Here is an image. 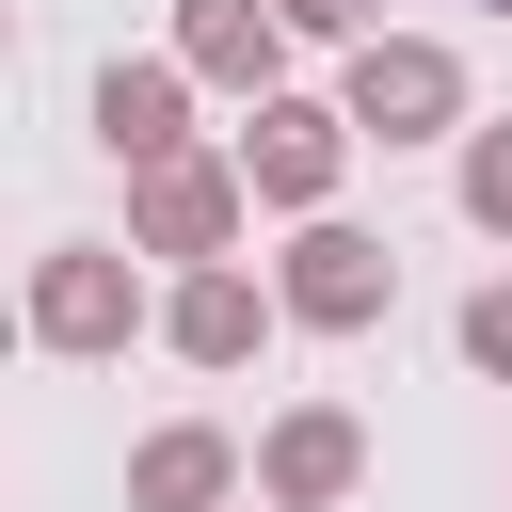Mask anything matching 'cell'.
I'll return each instance as SVG.
<instances>
[{"label":"cell","instance_id":"obj_1","mask_svg":"<svg viewBox=\"0 0 512 512\" xmlns=\"http://www.w3.org/2000/svg\"><path fill=\"white\" fill-rule=\"evenodd\" d=\"M144 240H48L32 256V352H64V368H112L128 336H160V304H144V272H128Z\"/></svg>","mask_w":512,"mask_h":512},{"label":"cell","instance_id":"obj_2","mask_svg":"<svg viewBox=\"0 0 512 512\" xmlns=\"http://www.w3.org/2000/svg\"><path fill=\"white\" fill-rule=\"evenodd\" d=\"M336 96H352V128H368L384 160H400V144H464V128H480V96H464V48H448V32H368Z\"/></svg>","mask_w":512,"mask_h":512},{"label":"cell","instance_id":"obj_3","mask_svg":"<svg viewBox=\"0 0 512 512\" xmlns=\"http://www.w3.org/2000/svg\"><path fill=\"white\" fill-rule=\"evenodd\" d=\"M352 96H256L240 112V176H256V208H288V224H320L336 208V176H352Z\"/></svg>","mask_w":512,"mask_h":512},{"label":"cell","instance_id":"obj_4","mask_svg":"<svg viewBox=\"0 0 512 512\" xmlns=\"http://www.w3.org/2000/svg\"><path fill=\"white\" fill-rule=\"evenodd\" d=\"M240 224H256L240 144H224V160H208V144H176V160H144V176H128V240H144V256H176V272H192V256H240Z\"/></svg>","mask_w":512,"mask_h":512},{"label":"cell","instance_id":"obj_5","mask_svg":"<svg viewBox=\"0 0 512 512\" xmlns=\"http://www.w3.org/2000/svg\"><path fill=\"white\" fill-rule=\"evenodd\" d=\"M272 288H288V320H304V336H368V320L400 304V256H384L368 224H336V208H320V224H288Z\"/></svg>","mask_w":512,"mask_h":512},{"label":"cell","instance_id":"obj_6","mask_svg":"<svg viewBox=\"0 0 512 512\" xmlns=\"http://www.w3.org/2000/svg\"><path fill=\"white\" fill-rule=\"evenodd\" d=\"M272 336H288V288H256L240 256H192V272L160 288V352H176V368H256Z\"/></svg>","mask_w":512,"mask_h":512},{"label":"cell","instance_id":"obj_7","mask_svg":"<svg viewBox=\"0 0 512 512\" xmlns=\"http://www.w3.org/2000/svg\"><path fill=\"white\" fill-rule=\"evenodd\" d=\"M352 480H368V416L352 400H288L256 432V496L272 512H352Z\"/></svg>","mask_w":512,"mask_h":512},{"label":"cell","instance_id":"obj_8","mask_svg":"<svg viewBox=\"0 0 512 512\" xmlns=\"http://www.w3.org/2000/svg\"><path fill=\"white\" fill-rule=\"evenodd\" d=\"M288 48H304V32H288V0H176V64H192L208 96H240V112H256V96H288Z\"/></svg>","mask_w":512,"mask_h":512},{"label":"cell","instance_id":"obj_9","mask_svg":"<svg viewBox=\"0 0 512 512\" xmlns=\"http://www.w3.org/2000/svg\"><path fill=\"white\" fill-rule=\"evenodd\" d=\"M192 96H208V80H192L176 48H144V64H96V144L144 176V160H176V144H192Z\"/></svg>","mask_w":512,"mask_h":512},{"label":"cell","instance_id":"obj_10","mask_svg":"<svg viewBox=\"0 0 512 512\" xmlns=\"http://www.w3.org/2000/svg\"><path fill=\"white\" fill-rule=\"evenodd\" d=\"M256 464H240V432H208V416H160L144 448H128V512H224Z\"/></svg>","mask_w":512,"mask_h":512},{"label":"cell","instance_id":"obj_11","mask_svg":"<svg viewBox=\"0 0 512 512\" xmlns=\"http://www.w3.org/2000/svg\"><path fill=\"white\" fill-rule=\"evenodd\" d=\"M448 192H464V224H480V240H512V128H464Z\"/></svg>","mask_w":512,"mask_h":512},{"label":"cell","instance_id":"obj_12","mask_svg":"<svg viewBox=\"0 0 512 512\" xmlns=\"http://www.w3.org/2000/svg\"><path fill=\"white\" fill-rule=\"evenodd\" d=\"M448 336H464V368H480V384H512V272H480Z\"/></svg>","mask_w":512,"mask_h":512},{"label":"cell","instance_id":"obj_13","mask_svg":"<svg viewBox=\"0 0 512 512\" xmlns=\"http://www.w3.org/2000/svg\"><path fill=\"white\" fill-rule=\"evenodd\" d=\"M496 16H512V0H496Z\"/></svg>","mask_w":512,"mask_h":512}]
</instances>
